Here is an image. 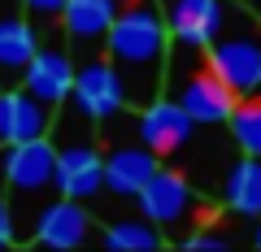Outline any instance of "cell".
Returning <instances> with one entry per match:
<instances>
[{
  "label": "cell",
  "mask_w": 261,
  "mask_h": 252,
  "mask_svg": "<svg viewBox=\"0 0 261 252\" xmlns=\"http://www.w3.org/2000/svg\"><path fill=\"white\" fill-rule=\"evenodd\" d=\"M192 126H196L192 113L178 100H170V96H157L152 104L140 109V139L148 144L157 157H174V152L192 139Z\"/></svg>",
  "instance_id": "obj_10"
},
{
  "label": "cell",
  "mask_w": 261,
  "mask_h": 252,
  "mask_svg": "<svg viewBox=\"0 0 261 252\" xmlns=\"http://www.w3.org/2000/svg\"><path fill=\"white\" fill-rule=\"evenodd\" d=\"M140 213L148 217V222H157L166 235L183 231L187 222H196L192 209H196V196H192V183H187L183 174H174V170H161L148 178V183L140 187Z\"/></svg>",
  "instance_id": "obj_7"
},
{
  "label": "cell",
  "mask_w": 261,
  "mask_h": 252,
  "mask_svg": "<svg viewBox=\"0 0 261 252\" xmlns=\"http://www.w3.org/2000/svg\"><path fill=\"white\" fill-rule=\"evenodd\" d=\"M235 5H244V9H252V13L261 18V0H235Z\"/></svg>",
  "instance_id": "obj_23"
},
{
  "label": "cell",
  "mask_w": 261,
  "mask_h": 252,
  "mask_svg": "<svg viewBox=\"0 0 261 252\" xmlns=\"http://www.w3.org/2000/svg\"><path fill=\"white\" fill-rule=\"evenodd\" d=\"M214 217H200V222H196V231L192 235H183V248H192V252H218V248H226V231H214Z\"/></svg>",
  "instance_id": "obj_19"
},
{
  "label": "cell",
  "mask_w": 261,
  "mask_h": 252,
  "mask_svg": "<svg viewBox=\"0 0 261 252\" xmlns=\"http://www.w3.org/2000/svg\"><path fill=\"white\" fill-rule=\"evenodd\" d=\"M166 243V231H161L157 222H148V217H118V222H109V231H105V248L113 252H152Z\"/></svg>",
  "instance_id": "obj_16"
},
{
  "label": "cell",
  "mask_w": 261,
  "mask_h": 252,
  "mask_svg": "<svg viewBox=\"0 0 261 252\" xmlns=\"http://www.w3.org/2000/svg\"><path fill=\"white\" fill-rule=\"evenodd\" d=\"M205 61L231 83L240 96H261V18L235 0H226L222 22H218L214 39L205 44Z\"/></svg>",
  "instance_id": "obj_3"
},
{
  "label": "cell",
  "mask_w": 261,
  "mask_h": 252,
  "mask_svg": "<svg viewBox=\"0 0 261 252\" xmlns=\"http://www.w3.org/2000/svg\"><path fill=\"white\" fill-rule=\"evenodd\" d=\"M22 87H27L31 96H39L44 104H65L70 100V87H74V57H70V48L61 44H39L35 57L27 61V70H22Z\"/></svg>",
  "instance_id": "obj_8"
},
{
  "label": "cell",
  "mask_w": 261,
  "mask_h": 252,
  "mask_svg": "<svg viewBox=\"0 0 261 252\" xmlns=\"http://www.w3.org/2000/svg\"><path fill=\"white\" fill-rule=\"evenodd\" d=\"M13 144V92H0V148Z\"/></svg>",
  "instance_id": "obj_22"
},
{
  "label": "cell",
  "mask_w": 261,
  "mask_h": 252,
  "mask_svg": "<svg viewBox=\"0 0 261 252\" xmlns=\"http://www.w3.org/2000/svg\"><path fill=\"white\" fill-rule=\"evenodd\" d=\"M57 148L53 139H22L5 144V191L13 213V239H35V222L44 213L48 196H57Z\"/></svg>",
  "instance_id": "obj_2"
},
{
  "label": "cell",
  "mask_w": 261,
  "mask_h": 252,
  "mask_svg": "<svg viewBox=\"0 0 261 252\" xmlns=\"http://www.w3.org/2000/svg\"><path fill=\"white\" fill-rule=\"evenodd\" d=\"M105 57L113 61L122 78L126 104L144 109L166 92V66H170V31L157 0H126L105 35Z\"/></svg>",
  "instance_id": "obj_1"
},
{
  "label": "cell",
  "mask_w": 261,
  "mask_h": 252,
  "mask_svg": "<svg viewBox=\"0 0 261 252\" xmlns=\"http://www.w3.org/2000/svg\"><path fill=\"white\" fill-rule=\"evenodd\" d=\"M166 74L178 78L174 100L183 104V109L192 113V122H200V126L226 122L231 109H235V100H240V96L231 92V83L205 61V48H178V57H170Z\"/></svg>",
  "instance_id": "obj_4"
},
{
  "label": "cell",
  "mask_w": 261,
  "mask_h": 252,
  "mask_svg": "<svg viewBox=\"0 0 261 252\" xmlns=\"http://www.w3.org/2000/svg\"><path fill=\"white\" fill-rule=\"evenodd\" d=\"M39 48V31L31 18L5 9L0 13V83H22V70Z\"/></svg>",
  "instance_id": "obj_14"
},
{
  "label": "cell",
  "mask_w": 261,
  "mask_h": 252,
  "mask_svg": "<svg viewBox=\"0 0 261 252\" xmlns=\"http://www.w3.org/2000/svg\"><path fill=\"white\" fill-rule=\"evenodd\" d=\"M22 9H27L31 22H61L65 0H22Z\"/></svg>",
  "instance_id": "obj_20"
},
{
  "label": "cell",
  "mask_w": 261,
  "mask_h": 252,
  "mask_svg": "<svg viewBox=\"0 0 261 252\" xmlns=\"http://www.w3.org/2000/svg\"><path fill=\"white\" fill-rule=\"evenodd\" d=\"M222 205L240 217H261V157H244L240 165H231Z\"/></svg>",
  "instance_id": "obj_15"
},
{
  "label": "cell",
  "mask_w": 261,
  "mask_h": 252,
  "mask_svg": "<svg viewBox=\"0 0 261 252\" xmlns=\"http://www.w3.org/2000/svg\"><path fill=\"white\" fill-rule=\"evenodd\" d=\"M13 243V213H9V191H5V152H0V248Z\"/></svg>",
  "instance_id": "obj_21"
},
{
  "label": "cell",
  "mask_w": 261,
  "mask_h": 252,
  "mask_svg": "<svg viewBox=\"0 0 261 252\" xmlns=\"http://www.w3.org/2000/svg\"><path fill=\"white\" fill-rule=\"evenodd\" d=\"M53 126L61 135H57V174H53V183H57V196H70V200H92V196H100L105 191V157H100V148H96V135L87 131L92 126V118L83 113V122H57L53 118Z\"/></svg>",
  "instance_id": "obj_5"
},
{
  "label": "cell",
  "mask_w": 261,
  "mask_h": 252,
  "mask_svg": "<svg viewBox=\"0 0 261 252\" xmlns=\"http://www.w3.org/2000/svg\"><path fill=\"white\" fill-rule=\"evenodd\" d=\"M161 18H166L170 44L178 48H205L222 22L226 0H157Z\"/></svg>",
  "instance_id": "obj_9"
},
{
  "label": "cell",
  "mask_w": 261,
  "mask_h": 252,
  "mask_svg": "<svg viewBox=\"0 0 261 252\" xmlns=\"http://www.w3.org/2000/svg\"><path fill=\"white\" fill-rule=\"evenodd\" d=\"M157 165H161V157L144 139L140 144H118L105 157V187H109L113 196L130 200V196H140V187L157 174Z\"/></svg>",
  "instance_id": "obj_13"
},
{
  "label": "cell",
  "mask_w": 261,
  "mask_h": 252,
  "mask_svg": "<svg viewBox=\"0 0 261 252\" xmlns=\"http://www.w3.org/2000/svg\"><path fill=\"white\" fill-rule=\"evenodd\" d=\"M226 126H231V139H235V148H240L244 157H261V96L235 100Z\"/></svg>",
  "instance_id": "obj_18"
},
{
  "label": "cell",
  "mask_w": 261,
  "mask_h": 252,
  "mask_svg": "<svg viewBox=\"0 0 261 252\" xmlns=\"http://www.w3.org/2000/svg\"><path fill=\"white\" fill-rule=\"evenodd\" d=\"M118 9H122L118 0H65L61 26L70 35V44L87 57V52H100L105 48V35H109Z\"/></svg>",
  "instance_id": "obj_11"
},
{
  "label": "cell",
  "mask_w": 261,
  "mask_h": 252,
  "mask_svg": "<svg viewBox=\"0 0 261 252\" xmlns=\"http://www.w3.org/2000/svg\"><path fill=\"white\" fill-rule=\"evenodd\" d=\"M70 100H74V109L87 113L92 122H109L113 113L126 109V92H122V78H118V70H113L109 57L87 52L83 61H74Z\"/></svg>",
  "instance_id": "obj_6"
},
{
  "label": "cell",
  "mask_w": 261,
  "mask_h": 252,
  "mask_svg": "<svg viewBox=\"0 0 261 252\" xmlns=\"http://www.w3.org/2000/svg\"><path fill=\"white\" fill-rule=\"evenodd\" d=\"M252 239H257V248H261V217H257V231H252Z\"/></svg>",
  "instance_id": "obj_24"
},
{
  "label": "cell",
  "mask_w": 261,
  "mask_h": 252,
  "mask_svg": "<svg viewBox=\"0 0 261 252\" xmlns=\"http://www.w3.org/2000/svg\"><path fill=\"white\" fill-rule=\"evenodd\" d=\"M53 131V104H44L39 96H31L27 87L13 92V144L22 139H44Z\"/></svg>",
  "instance_id": "obj_17"
},
{
  "label": "cell",
  "mask_w": 261,
  "mask_h": 252,
  "mask_svg": "<svg viewBox=\"0 0 261 252\" xmlns=\"http://www.w3.org/2000/svg\"><path fill=\"white\" fill-rule=\"evenodd\" d=\"M87 235H92V213L83 209V200L70 196L48 200L35 222V239L44 248H79V243H87Z\"/></svg>",
  "instance_id": "obj_12"
}]
</instances>
